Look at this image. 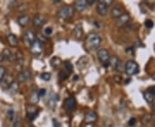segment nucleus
Listing matches in <instances>:
<instances>
[{
  "instance_id": "nucleus-2",
  "label": "nucleus",
  "mask_w": 155,
  "mask_h": 127,
  "mask_svg": "<svg viewBox=\"0 0 155 127\" xmlns=\"http://www.w3.org/2000/svg\"><path fill=\"white\" fill-rule=\"evenodd\" d=\"M74 13V8L70 5L62 6L61 9L57 12V16L60 17L61 19L63 20H67L70 17H72Z\"/></svg>"
},
{
  "instance_id": "nucleus-28",
  "label": "nucleus",
  "mask_w": 155,
  "mask_h": 127,
  "mask_svg": "<svg viewBox=\"0 0 155 127\" xmlns=\"http://www.w3.org/2000/svg\"><path fill=\"white\" fill-rule=\"evenodd\" d=\"M152 114H150V113H146V114H144L143 115V117H142V119H141V121H142V123L143 124H148L151 120H152Z\"/></svg>"
},
{
  "instance_id": "nucleus-6",
  "label": "nucleus",
  "mask_w": 155,
  "mask_h": 127,
  "mask_svg": "<svg viewBox=\"0 0 155 127\" xmlns=\"http://www.w3.org/2000/svg\"><path fill=\"white\" fill-rule=\"evenodd\" d=\"M42 49H43V47H42V43H41L39 40H35V41L33 42V44L30 46V52L34 54V55H40L41 52H42Z\"/></svg>"
},
{
  "instance_id": "nucleus-14",
  "label": "nucleus",
  "mask_w": 155,
  "mask_h": 127,
  "mask_svg": "<svg viewBox=\"0 0 155 127\" xmlns=\"http://www.w3.org/2000/svg\"><path fill=\"white\" fill-rule=\"evenodd\" d=\"M110 14L111 17L118 18L119 17H121L122 14H124V10L121 5H115L111 9Z\"/></svg>"
},
{
  "instance_id": "nucleus-44",
  "label": "nucleus",
  "mask_w": 155,
  "mask_h": 127,
  "mask_svg": "<svg viewBox=\"0 0 155 127\" xmlns=\"http://www.w3.org/2000/svg\"><path fill=\"white\" fill-rule=\"evenodd\" d=\"M3 60H4V56L3 54H0V64L3 62Z\"/></svg>"
},
{
  "instance_id": "nucleus-36",
  "label": "nucleus",
  "mask_w": 155,
  "mask_h": 127,
  "mask_svg": "<svg viewBox=\"0 0 155 127\" xmlns=\"http://www.w3.org/2000/svg\"><path fill=\"white\" fill-rule=\"evenodd\" d=\"M145 26L147 28H152L153 27V22H152L151 20H146V22H145Z\"/></svg>"
},
{
  "instance_id": "nucleus-3",
  "label": "nucleus",
  "mask_w": 155,
  "mask_h": 127,
  "mask_svg": "<svg viewBox=\"0 0 155 127\" xmlns=\"http://www.w3.org/2000/svg\"><path fill=\"white\" fill-rule=\"evenodd\" d=\"M124 70L128 76H134V75L138 74L139 71H140V67L135 61L129 60L126 63Z\"/></svg>"
},
{
  "instance_id": "nucleus-21",
  "label": "nucleus",
  "mask_w": 155,
  "mask_h": 127,
  "mask_svg": "<svg viewBox=\"0 0 155 127\" xmlns=\"http://www.w3.org/2000/svg\"><path fill=\"white\" fill-rule=\"evenodd\" d=\"M39 100H40V96H39L38 91L33 90L30 96H29V101H30L31 105L35 106L39 102Z\"/></svg>"
},
{
  "instance_id": "nucleus-12",
  "label": "nucleus",
  "mask_w": 155,
  "mask_h": 127,
  "mask_svg": "<svg viewBox=\"0 0 155 127\" xmlns=\"http://www.w3.org/2000/svg\"><path fill=\"white\" fill-rule=\"evenodd\" d=\"M46 23V18L43 16L37 14L33 18V26L35 28H41Z\"/></svg>"
},
{
  "instance_id": "nucleus-38",
  "label": "nucleus",
  "mask_w": 155,
  "mask_h": 127,
  "mask_svg": "<svg viewBox=\"0 0 155 127\" xmlns=\"http://www.w3.org/2000/svg\"><path fill=\"white\" fill-rule=\"evenodd\" d=\"M59 78L61 80H66L67 78V75L66 74V72H64L63 71H61L59 73Z\"/></svg>"
},
{
  "instance_id": "nucleus-11",
  "label": "nucleus",
  "mask_w": 155,
  "mask_h": 127,
  "mask_svg": "<svg viewBox=\"0 0 155 127\" xmlns=\"http://www.w3.org/2000/svg\"><path fill=\"white\" fill-rule=\"evenodd\" d=\"M76 100L74 97H68L67 99L65 100V102H64V107L65 109L69 112H72V110H74V108L76 107Z\"/></svg>"
},
{
  "instance_id": "nucleus-17",
  "label": "nucleus",
  "mask_w": 155,
  "mask_h": 127,
  "mask_svg": "<svg viewBox=\"0 0 155 127\" xmlns=\"http://www.w3.org/2000/svg\"><path fill=\"white\" fill-rule=\"evenodd\" d=\"M14 82L13 78L11 76H6L4 78L3 81L1 82V85H2V88H5V89H8L9 87L11 86V84Z\"/></svg>"
},
{
  "instance_id": "nucleus-9",
  "label": "nucleus",
  "mask_w": 155,
  "mask_h": 127,
  "mask_svg": "<svg viewBox=\"0 0 155 127\" xmlns=\"http://www.w3.org/2000/svg\"><path fill=\"white\" fill-rule=\"evenodd\" d=\"M130 20V16L127 13H124L122 14L121 17H119L118 18H116V27L122 28L123 26H125L127 22H129Z\"/></svg>"
},
{
  "instance_id": "nucleus-13",
  "label": "nucleus",
  "mask_w": 155,
  "mask_h": 127,
  "mask_svg": "<svg viewBox=\"0 0 155 127\" xmlns=\"http://www.w3.org/2000/svg\"><path fill=\"white\" fill-rule=\"evenodd\" d=\"M97 114L94 111H89L84 117V123L85 124H92L97 120Z\"/></svg>"
},
{
  "instance_id": "nucleus-34",
  "label": "nucleus",
  "mask_w": 155,
  "mask_h": 127,
  "mask_svg": "<svg viewBox=\"0 0 155 127\" xmlns=\"http://www.w3.org/2000/svg\"><path fill=\"white\" fill-rule=\"evenodd\" d=\"M136 119L135 118H131L129 120H128V122H127V125H128V126H134L135 125V124H136Z\"/></svg>"
},
{
  "instance_id": "nucleus-25",
  "label": "nucleus",
  "mask_w": 155,
  "mask_h": 127,
  "mask_svg": "<svg viewBox=\"0 0 155 127\" xmlns=\"http://www.w3.org/2000/svg\"><path fill=\"white\" fill-rule=\"evenodd\" d=\"M61 63H62V61H61V58H59V57H54L50 60V65H51V66L53 67V68L59 67L61 65Z\"/></svg>"
},
{
  "instance_id": "nucleus-41",
  "label": "nucleus",
  "mask_w": 155,
  "mask_h": 127,
  "mask_svg": "<svg viewBox=\"0 0 155 127\" xmlns=\"http://www.w3.org/2000/svg\"><path fill=\"white\" fill-rule=\"evenodd\" d=\"M147 91L149 92L150 94H152L155 97V86H153V87H150V88L147 89Z\"/></svg>"
},
{
  "instance_id": "nucleus-40",
  "label": "nucleus",
  "mask_w": 155,
  "mask_h": 127,
  "mask_svg": "<svg viewBox=\"0 0 155 127\" xmlns=\"http://www.w3.org/2000/svg\"><path fill=\"white\" fill-rule=\"evenodd\" d=\"M46 93H47L46 88H41V89L38 91V94L40 97H43L45 94H46Z\"/></svg>"
},
{
  "instance_id": "nucleus-42",
  "label": "nucleus",
  "mask_w": 155,
  "mask_h": 127,
  "mask_svg": "<svg viewBox=\"0 0 155 127\" xmlns=\"http://www.w3.org/2000/svg\"><path fill=\"white\" fill-rule=\"evenodd\" d=\"M53 123H54V127H61V124L59 123L58 120H56L55 119H53Z\"/></svg>"
},
{
  "instance_id": "nucleus-18",
  "label": "nucleus",
  "mask_w": 155,
  "mask_h": 127,
  "mask_svg": "<svg viewBox=\"0 0 155 127\" xmlns=\"http://www.w3.org/2000/svg\"><path fill=\"white\" fill-rule=\"evenodd\" d=\"M29 20L30 18L27 15H22L20 17L17 18V23L22 27V28H24L25 26H27L28 22H29Z\"/></svg>"
},
{
  "instance_id": "nucleus-7",
  "label": "nucleus",
  "mask_w": 155,
  "mask_h": 127,
  "mask_svg": "<svg viewBox=\"0 0 155 127\" xmlns=\"http://www.w3.org/2000/svg\"><path fill=\"white\" fill-rule=\"evenodd\" d=\"M22 40L24 43L28 46H31L33 42L35 40V35L32 30H27L22 35Z\"/></svg>"
},
{
  "instance_id": "nucleus-15",
  "label": "nucleus",
  "mask_w": 155,
  "mask_h": 127,
  "mask_svg": "<svg viewBox=\"0 0 155 127\" xmlns=\"http://www.w3.org/2000/svg\"><path fill=\"white\" fill-rule=\"evenodd\" d=\"M87 6H88V4H87L86 0H78V1L75 2L74 8L78 11H84V10H86Z\"/></svg>"
},
{
  "instance_id": "nucleus-4",
  "label": "nucleus",
  "mask_w": 155,
  "mask_h": 127,
  "mask_svg": "<svg viewBox=\"0 0 155 127\" xmlns=\"http://www.w3.org/2000/svg\"><path fill=\"white\" fill-rule=\"evenodd\" d=\"M113 1L111 0H107V1H104V0H101L97 3V13L99 14L100 16L102 17H104L107 15L108 13V11H109V7L112 4Z\"/></svg>"
},
{
  "instance_id": "nucleus-8",
  "label": "nucleus",
  "mask_w": 155,
  "mask_h": 127,
  "mask_svg": "<svg viewBox=\"0 0 155 127\" xmlns=\"http://www.w3.org/2000/svg\"><path fill=\"white\" fill-rule=\"evenodd\" d=\"M97 58L102 63H107L110 58V52L109 51L105 48H102V49H99L97 52Z\"/></svg>"
},
{
  "instance_id": "nucleus-23",
  "label": "nucleus",
  "mask_w": 155,
  "mask_h": 127,
  "mask_svg": "<svg viewBox=\"0 0 155 127\" xmlns=\"http://www.w3.org/2000/svg\"><path fill=\"white\" fill-rule=\"evenodd\" d=\"M3 56H4V59L5 58L7 60L14 61L16 59V56L14 55L11 50L9 49L4 50V52H3Z\"/></svg>"
},
{
  "instance_id": "nucleus-20",
  "label": "nucleus",
  "mask_w": 155,
  "mask_h": 127,
  "mask_svg": "<svg viewBox=\"0 0 155 127\" xmlns=\"http://www.w3.org/2000/svg\"><path fill=\"white\" fill-rule=\"evenodd\" d=\"M89 63V59L87 57H84V56H83V57H81L78 60L77 62V67L81 71V70H83L84 68H85L86 67V65H88Z\"/></svg>"
},
{
  "instance_id": "nucleus-32",
  "label": "nucleus",
  "mask_w": 155,
  "mask_h": 127,
  "mask_svg": "<svg viewBox=\"0 0 155 127\" xmlns=\"http://www.w3.org/2000/svg\"><path fill=\"white\" fill-rule=\"evenodd\" d=\"M65 67H66V69H67L68 71L72 72L73 66H72V63H71L70 61H66V62H65Z\"/></svg>"
},
{
  "instance_id": "nucleus-5",
  "label": "nucleus",
  "mask_w": 155,
  "mask_h": 127,
  "mask_svg": "<svg viewBox=\"0 0 155 127\" xmlns=\"http://www.w3.org/2000/svg\"><path fill=\"white\" fill-rule=\"evenodd\" d=\"M26 113L27 118L29 121H33L35 118L38 116L39 109L35 105H28L26 106Z\"/></svg>"
},
{
  "instance_id": "nucleus-27",
  "label": "nucleus",
  "mask_w": 155,
  "mask_h": 127,
  "mask_svg": "<svg viewBox=\"0 0 155 127\" xmlns=\"http://www.w3.org/2000/svg\"><path fill=\"white\" fill-rule=\"evenodd\" d=\"M143 95H144V99L146 100V101H147V102H148V103H153V102L154 96H153L152 94H150L148 91H146V92H144Z\"/></svg>"
},
{
  "instance_id": "nucleus-16",
  "label": "nucleus",
  "mask_w": 155,
  "mask_h": 127,
  "mask_svg": "<svg viewBox=\"0 0 155 127\" xmlns=\"http://www.w3.org/2000/svg\"><path fill=\"white\" fill-rule=\"evenodd\" d=\"M73 33H74V36L76 37V39L80 40L83 36V27H82V24L81 23H78L75 26L74 30H73Z\"/></svg>"
},
{
  "instance_id": "nucleus-39",
  "label": "nucleus",
  "mask_w": 155,
  "mask_h": 127,
  "mask_svg": "<svg viewBox=\"0 0 155 127\" xmlns=\"http://www.w3.org/2000/svg\"><path fill=\"white\" fill-rule=\"evenodd\" d=\"M13 120H14V125H13V127H17L18 126V125L20 124L21 119H20V117L19 116H17L15 117V119H14Z\"/></svg>"
},
{
  "instance_id": "nucleus-43",
  "label": "nucleus",
  "mask_w": 155,
  "mask_h": 127,
  "mask_svg": "<svg viewBox=\"0 0 155 127\" xmlns=\"http://www.w3.org/2000/svg\"><path fill=\"white\" fill-rule=\"evenodd\" d=\"M86 2H87L88 5H92L95 2H96V0H86Z\"/></svg>"
},
{
  "instance_id": "nucleus-29",
  "label": "nucleus",
  "mask_w": 155,
  "mask_h": 127,
  "mask_svg": "<svg viewBox=\"0 0 155 127\" xmlns=\"http://www.w3.org/2000/svg\"><path fill=\"white\" fill-rule=\"evenodd\" d=\"M37 40H39L41 43H48V38L46 37L45 35L41 34V33H38L37 34Z\"/></svg>"
},
{
  "instance_id": "nucleus-26",
  "label": "nucleus",
  "mask_w": 155,
  "mask_h": 127,
  "mask_svg": "<svg viewBox=\"0 0 155 127\" xmlns=\"http://www.w3.org/2000/svg\"><path fill=\"white\" fill-rule=\"evenodd\" d=\"M18 88H19V84H18L17 82H15V81H14V82L11 84V86L9 87L8 90H9V92H10L11 94H14L17 93Z\"/></svg>"
},
{
  "instance_id": "nucleus-45",
  "label": "nucleus",
  "mask_w": 155,
  "mask_h": 127,
  "mask_svg": "<svg viewBox=\"0 0 155 127\" xmlns=\"http://www.w3.org/2000/svg\"><path fill=\"white\" fill-rule=\"evenodd\" d=\"M152 109H153V113L155 114V103L153 105V106H152Z\"/></svg>"
},
{
  "instance_id": "nucleus-33",
  "label": "nucleus",
  "mask_w": 155,
  "mask_h": 127,
  "mask_svg": "<svg viewBox=\"0 0 155 127\" xmlns=\"http://www.w3.org/2000/svg\"><path fill=\"white\" fill-rule=\"evenodd\" d=\"M28 5L27 4H22V5H18V7H17V10L19 11H25L28 10Z\"/></svg>"
},
{
  "instance_id": "nucleus-37",
  "label": "nucleus",
  "mask_w": 155,
  "mask_h": 127,
  "mask_svg": "<svg viewBox=\"0 0 155 127\" xmlns=\"http://www.w3.org/2000/svg\"><path fill=\"white\" fill-rule=\"evenodd\" d=\"M44 33L47 35V36L51 35V34L53 33V28H51V27H48V28H46L44 29Z\"/></svg>"
},
{
  "instance_id": "nucleus-24",
  "label": "nucleus",
  "mask_w": 155,
  "mask_h": 127,
  "mask_svg": "<svg viewBox=\"0 0 155 127\" xmlns=\"http://www.w3.org/2000/svg\"><path fill=\"white\" fill-rule=\"evenodd\" d=\"M58 97H59L58 95L54 94V96H52V97H50L49 98V107L53 111H54V109H55L56 103H57V101L59 100V98H58Z\"/></svg>"
},
{
  "instance_id": "nucleus-22",
  "label": "nucleus",
  "mask_w": 155,
  "mask_h": 127,
  "mask_svg": "<svg viewBox=\"0 0 155 127\" xmlns=\"http://www.w3.org/2000/svg\"><path fill=\"white\" fill-rule=\"evenodd\" d=\"M119 61H120V59L116 56H112V57L110 58V59L108 61V66L112 68V70H116Z\"/></svg>"
},
{
  "instance_id": "nucleus-19",
  "label": "nucleus",
  "mask_w": 155,
  "mask_h": 127,
  "mask_svg": "<svg viewBox=\"0 0 155 127\" xmlns=\"http://www.w3.org/2000/svg\"><path fill=\"white\" fill-rule=\"evenodd\" d=\"M7 40H8L10 46L12 47H16L18 45V39H17V36L13 33H9L7 35Z\"/></svg>"
},
{
  "instance_id": "nucleus-31",
  "label": "nucleus",
  "mask_w": 155,
  "mask_h": 127,
  "mask_svg": "<svg viewBox=\"0 0 155 127\" xmlns=\"http://www.w3.org/2000/svg\"><path fill=\"white\" fill-rule=\"evenodd\" d=\"M5 68L3 66H0V83L3 81L4 78L5 77Z\"/></svg>"
},
{
  "instance_id": "nucleus-30",
  "label": "nucleus",
  "mask_w": 155,
  "mask_h": 127,
  "mask_svg": "<svg viewBox=\"0 0 155 127\" xmlns=\"http://www.w3.org/2000/svg\"><path fill=\"white\" fill-rule=\"evenodd\" d=\"M41 78L43 81H49L51 79V74L48 73V72H44V73L41 74Z\"/></svg>"
},
{
  "instance_id": "nucleus-1",
  "label": "nucleus",
  "mask_w": 155,
  "mask_h": 127,
  "mask_svg": "<svg viewBox=\"0 0 155 127\" xmlns=\"http://www.w3.org/2000/svg\"><path fill=\"white\" fill-rule=\"evenodd\" d=\"M102 42V38L98 33H91L86 36L84 41V47L88 52H93L98 49Z\"/></svg>"
},
{
  "instance_id": "nucleus-46",
  "label": "nucleus",
  "mask_w": 155,
  "mask_h": 127,
  "mask_svg": "<svg viewBox=\"0 0 155 127\" xmlns=\"http://www.w3.org/2000/svg\"><path fill=\"white\" fill-rule=\"evenodd\" d=\"M30 127H34V126H30Z\"/></svg>"
},
{
  "instance_id": "nucleus-10",
  "label": "nucleus",
  "mask_w": 155,
  "mask_h": 127,
  "mask_svg": "<svg viewBox=\"0 0 155 127\" xmlns=\"http://www.w3.org/2000/svg\"><path fill=\"white\" fill-rule=\"evenodd\" d=\"M31 77V72L28 69H24L19 72L18 76H17V80L19 83H25L27 82L28 79Z\"/></svg>"
},
{
  "instance_id": "nucleus-35",
  "label": "nucleus",
  "mask_w": 155,
  "mask_h": 127,
  "mask_svg": "<svg viewBox=\"0 0 155 127\" xmlns=\"http://www.w3.org/2000/svg\"><path fill=\"white\" fill-rule=\"evenodd\" d=\"M14 110L11 108V109H9L8 112H7V114H8V116L10 117V119H11V120H13L14 119H15V116H14Z\"/></svg>"
}]
</instances>
